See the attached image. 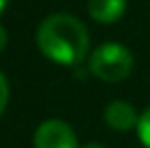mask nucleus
Segmentation results:
<instances>
[{
  "label": "nucleus",
  "instance_id": "f257e3e1",
  "mask_svg": "<svg viewBox=\"0 0 150 148\" xmlns=\"http://www.w3.org/2000/svg\"><path fill=\"white\" fill-rule=\"evenodd\" d=\"M39 52L57 65H79L89 55V33L79 18L52 13L37 26Z\"/></svg>",
  "mask_w": 150,
  "mask_h": 148
},
{
  "label": "nucleus",
  "instance_id": "f03ea898",
  "mask_svg": "<svg viewBox=\"0 0 150 148\" xmlns=\"http://www.w3.org/2000/svg\"><path fill=\"white\" fill-rule=\"evenodd\" d=\"M133 70V52L122 44H102L89 55V72L100 81L117 83Z\"/></svg>",
  "mask_w": 150,
  "mask_h": 148
},
{
  "label": "nucleus",
  "instance_id": "7ed1b4c3",
  "mask_svg": "<svg viewBox=\"0 0 150 148\" xmlns=\"http://www.w3.org/2000/svg\"><path fill=\"white\" fill-rule=\"evenodd\" d=\"M35 148H79V137L74 129L63 120H44L33 137Z\"/></svg>",
  "mask_w": 150,
  "mask_h": 148
},
{
  "label": "nucleus",
  "instance_id": "20e7f679",
  "mask_svg": "<svg viewBox=\"0 0 150 148\" xmlns=\"http://www.w3.org/2000/svg\"><path fill=\"white\" fill-rule=\"evenodd\" d=\"M105 122L109 129L117 131V133H126V131L137 129L139 115L131 103H126V100H113L105 109Z\"/></svg>",
  "mask_w": 150,
  "mask_h": 148
},
{
  "label": "nucleus",
  "instance_id": "39448f33",
  "mask_svg": "<svg viewBox=\"0 0 150 148\" xmlns=\"http://www.w3.org/2000/svg\"><path fill=\"white\" fill-rule=\"evenodd\" d=\"M126 11V0H87V13L98 24H113Z\"/></svg>",
  "mask_w": 150,
  "mask_h": 148
},
{
  "label": "nucleus",
  "instance_id": "423d86ee",
  "mask_svg": "<svg viewBox=\"0 0 150 148\" xmlns=\"http://www.w3.org/2000/svg\"><path fill=\"white\" fill-rule=\"evenodd\" d=\"M137 135H139V142L144 144V148H150V107L139 115Z\"/></svg>",
  "mask_w": 150,
  "mask_h": 148
},
{
  "label": "nucleus",
  "instance_id": "0eeeda50",
  "mask_svg": "<svg viewBox=\"0 0 150 148\" xmlns=\"http://www.w3.org/2000/svg\"><path fill=\"white\" fill-rule=\"evenodd\" d=\"M7 105H9V81H7V76L0 72V115L4 113Z\"/></svg>",
  "mask_w": 150,
  "mask_h": 148
},
{
  "label": "nucleus",
  "instance_id": "6e6552de",
  "mask_svg": "<svg viewBox=\"0 0 150 148\" xmlns=\"http://www.w3.org/2000/svg\"><path fill=\"white\" fill-rule=\"evenodd\" d=\"M7 42H9V35H7V30H4V26L0 24V52L7 48Z\"/></svg>",
  "mask_w": 150,
  "mask_h": 148
},
{
  "label": "nucleus",
  "instance_id": "1a4fd4ad",
  "mask_svg": "<svg viewBox=\"0 0 150 148\" xmlns=\"http://www.w3.org/2000/svg\"><path fill=\"white\" fill-rule=\"evenodd\" d=\"M81 148H105L102 144H98V142H89V144H83Z\"/></svg>",
  "mask_w": 150,
  "mask_h": 148
},
{
  "label": "nucleus",
  "instance_id": "9d476101",
  "mask_svg": "<svg viewBox=\"0 0 150 148\" xmlns=\"http://www.w3.org/2000/svg\"><path fill=\"white\" fill-rule=\"evenodd\" d=\"M7 2H9V0H0V13L4 11V7H7Z\"/></svg>",
  "mask_w": 150,
  "mask_h": 148
}]
</instances>
